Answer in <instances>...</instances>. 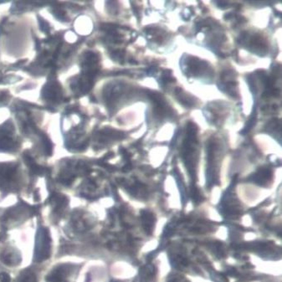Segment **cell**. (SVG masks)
<instances>
[{
  "mask_svg": "<svg viewBox=\"0 0 282 282\" xmlns=\"http://www.w3.org/2000/svg\"><path fill=\"white\" fill-rule=\"evenodd\" d=\"M14 282H39V273L33 267H26L19 272Z\"/></svg>",
  "mask_w": 282,
  "mask_h": 282,
  "instance_id": "277c9868",
  "label": "cell"
},
{
  "mask_svg": "<svg viewBox=\"0 0 282 282\" xmlns=\"http://www.w3.org/2000/svg\"><path fill=\"white\" fill-rule=\"evenodd\" d=\"M175 94H176V96L178 99V101L180 103H182L184 106L187 107H192L194 106V100L192 96H190L189 95L186 94V93L181 89V88H178L175 90Z\"/></svg>",
  "mask_w": 282,
  "mask_h": 282,
  "instance_id": "5b68a950",
  "label": "cell"
},
{
  "mask_svg": "<svg viewBox=\"0 0 282 282\" xmlns=\"http://www.w3.org/2000/svg\"><path fill=\"white\" fill-rule=\"evenodd\" d=\"M271 171L268 168H262L255 175L254 180L259 183H264L271 178Z\"/></svg>",
  "mask_w": 282,
  "mask_h": 282,
  "instance_id": "8992f818",
  "label": "cell"
},
{
  "mask_svg": "<svg viewBox=\"0 0 282 282\" xmlns=\"http://www.w3.org/2000/svg\"><path fill=\"white\" fill-rule=\"evenodd\" d=\"M81 267L79 263L60 262L50 268L45 276V282H76Z\"/></svg>",
  "mask_w": 282,
  "mask_h": 282,
  "instance_id": "6da1fadb",
  "label": "cell"
},
{
  "mask_svg": "<svg viewBox=\"0 0 282 282\" xmlns=\"http://www.w3.org/2000/svg\"><path fill=\"white\" fill-rule=\"evenodd\" d=\"M52 255V238L49 229L39 225L36 230L33 261L42 263L48 260Z\"/></svg>",
  "mask_w": 282,
  "mask_h": 282,
  "instance_id": "7a4b0ae2",
  "label": "cell"
},
{
  "mask_svg": "<svg viewBox=\"0 0 282 282\" xmlns=\"http://www.w3.org/2000/svg\"><path fill=\"white\" fill-rule=\"evenodd\" d=\"M142 223H143V226L146 231L149 232V233L152 232L154 224V217L153 214L148 213V212L144 213L142 214Z\"/></svg>",
  "mask_w": 282,
  "mask_h": 282,
  "instance_id": "52a82bcc",
  "label": "cell"
},
{
  "mask_svg": "<svg viewBox=\"0 0 282 282\" xmlns=\"http://www.w3.org/2000/svg\"><path fill=\"white\" fill-rule=\"evenodd\" d=\"M23 260L22 253L14 245H6L0 250V262L7 267L19 266Z\"/></svg>",
  "mask_w": 282,
  "mask_h": 282,
  "instance_id": "3957f363",
  "label": "cell"
}]
</instances>
